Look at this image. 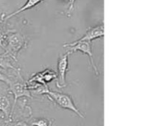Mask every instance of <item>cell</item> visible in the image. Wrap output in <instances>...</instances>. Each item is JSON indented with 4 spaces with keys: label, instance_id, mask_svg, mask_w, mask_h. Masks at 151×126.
<instances>
[{
    "label": "cell",
    "instance_id": "obj_10",
    "mask_svg": "<svg viewBox=\"0 0 151 126\" xmlns=\"http://www.w3.org/2000/svg\"><path fill=\"white\" fill-rule=\"evenodd\" d=\"M41 73L43 81L46 84L52 82V81L57 78V73L54 70H52V69H47L41 72Z\"/></svg>",
    "mask_w": 151,
    "mask_h": 126
},
{
    "label": "cell",
    "instance_id": "obj_14",
    "mask_svg": "<svg viewBox=\"0 0 151 126\" xmlns=\"http://www.w3.org/2000/svg\"><path fill=\"white\" fill-rule=\"evenodd\" d=\"M0 81L5 83L6 84L9 85V84L10 82V78H9L8 75H6L5 74L0 72Z\"/></svg>",
    "mask_w": 151,
    "mask_h": 126
},
{
    "label": "cell",
    "instance_id": "obj_11",
    "mask_svg": "<svg viewBox=\"0 0 151 126\" xmlns=\"http://www.w3.org/2000/svg\"><path fill=\"white\" fill-rule=\"evenodd\" d=\"M54 120L47 119V118L41 117V118H35L31 122V125L32 126H52Z\"/></svg>",
    "mask_w": 151,
    "mask_h": 126
},
{
    "label": "cell",
    "instance_id": "obj_4",
    "mask_svg": "<svg viewBox=\"0 0 151 126\" xmlns=\"http://www.w3.org/2000/svg\"><path fill=\"white\" fill-rule=\"evenodd\" d=\"M64 48H68L69 50L67 53L69 55L74 53L75 52H81L83 54L87 55L89 58L90 63H91V67L94 69V72L95 76L98 77L100 75V72H99L98 69L97 67L95 62H94V56H93L92 50H91V42H88V41H82V42L76 43V44H72V43H66L63 45Z\"/></svg>",
    "mask_w": 151,
    "mask_h": 126
},
{
    "label": "cell",
    "instance_id": "obj_1",
    "mask_svg": "<svg viewBox=\"0 0 151 126\" xmlns=\"http://www.w3.org/2000/svg\"><path fill=\"white\" fill-rule=\"evenodd\" d=\"M10 82L9 84L8 89L7 91L9 94H11L13 96V105L12 107V114L14 112L15 106L17 102L18 99L20 97H28V98H32L30 91L28 88L27 84L26 81L23 79L21 75L20 72H17L16 75V78H10Z\"/></svg>",
    "mask_w": 151,
    "mask_h": 126
},
{
    "label": "cell",
    "instance_id": "obj_7",
    "mask_svg": "<svg viewBox=\"0 0 151 126\" xmlns=\"http://www.w3.org/2000/svg\"><path fill=\"white\" fill-rule=\"evenodd\" d=\"M7 89H0V112L4 114L7 121L12 120V107Z\"/></svg>",
    "mask_w": 151,
    "mask_h": 126
},
{
    "label": "cell",
    "instance_id": "obj_3",
    "mask_svg": "<svg viewBox=\"0 0 151 126\" xmlns=\"http://www.w3.org/2000/svg\"><path fill=\"white\" fill-rule=\"evenodd\" d=\"M46 95L48 97L49 100L55 103L57 106H58L61 109L71 111V112H74L75 114L78 115L79 117L83 118V119L85 118V116L77 108L75 103H74L73 99L69 94L59 92V91H50H50Z\"/></svg>",
    "mask_w": 151,
    "mask_h": 126
},
{
    "label": "cell",
    "instance_id": "obj_9",
    "mask_svg": "<svg viewBox=\"0 0 151 126\" xmlns=\"http://www.w3.org/2000/svg\"><path fill=\"white\" fill-rule=\"evenodd\" d=\"M41 2H43V1H31V0H29V1H26L25 4H24V5H22L20 8L18 9L17 10H16V11L14 12H12V13H10V14L7 15V16H4V17L1 18V20L4 21H4L8 20V19H11L12 17H13V16H16V15L19 14V13L25 11V10H27L31 8H33V7H35V6H37L38 4H41Z\"/></svg>",
    "mask_w": 151,
    "mask_h": 126
},
{
    "label": "cell",
    "instance_id": "obj_8",
    "mask_svg": "<svg viewBox=\"0 0 151 126\" xmlns=\"http://www.w3.org/2000/svg\"><path fill=\"white\" fill-rule=\"evenodd\" d=\"M13 60H14L7 53L4 52V53H1L0 54V68L6 71L13 70L16 72H20V68L15 66L13 63Z\"/></svg>",
    "mask_w": 151,
    "mask_h": 126
},
{
    "label": "cell",
    "instance_id": "obj_2",
    "mask_svg": "<svg viewBox=\"0 0 151 126\" xmlns=\"http://www.w3.org/2000/svg\"><path fill=\"white\" fill-rule=\"evenodd\" d=\"M27 45L26 37L19 32L10 31L7 33L4 50L15 61L21 50Z\"/></svg>",
    "mask_w": 151,
    "mask_h": 126
},
{
    "label": "cell",
    "instance_id": "obj_12",
    "mask_svg": "<svg viewBox=\"0 0 151 126\" xmlns=\"http://www.w3.org/2000/svg\"><path fill=\"white\" fill-rule=\"evenodd\" d=\"M4 126H29L25 121L16 120V121H6Z\"/></svg>",
    "mask_w": 151,
    "mask_h": 126
},
{
    "label": "cell",
    "instance_id": "obj_6",
    "mask_svg": "<svg viewBox=\"0 0 151 126\" xmlns=\"http://www.w3.org/2000/svg\"><path fill=\"white\" fill-rule=\"evenodd\" d=\"M103 36H104V24H97L96 26L88 28L86 32L81 38L71 43L76 44V43L82 42V41L91 42L93 40L103 38Z\"/></svg>",
    "mask_w": 151,
    "mask_h": 126
},
{
    "label": "cell",
    "instance_id": "obj_5",
    "mask_svg": "<svg viewBox=\"0 0 151 126\" xmlns=\"http://www.w3.org/2000/svg\"><path fill=\"white\" fill-rule=\"evenodd\" d=\"M70 55L68 53L61 54L58 56L57 62V78L56 86L58 89H63L67 86L66 73L69 68V57Z\"/></svg>",
    "mask_w": 151,
    "mask_h": 126
},
{
    "label": "cell",
    "instance_id": "obj_13",
    "mask_svg": "<svg viewBox=\"0 0 151 126\" xmlns=\"http://www.w3.org/2000/svg\"><path fill=\"white\" fill-rule=\"evenodd\" d=\"M7 32H4L3 30H0V47L4 50V45H5L6 38H7Z\"/></svg>",
    "mask_w": 151,
    "mask_h": 126
}]
</instances>
